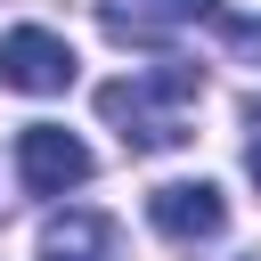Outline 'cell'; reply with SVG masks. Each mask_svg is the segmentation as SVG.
Returning a JSON list of instances; mask_svg holds the SVG:
<instances>
[{
	"label": "cell",
	"mask_w": 261,
	"mask_h": 261,
	"mask_svg": "<svg viewBox=\"0 0 261 261\" xmlns=\"http://www.w3.org/2000/svg\"><path fill=\"white\" fill-rule=\"evenodd\" d=\"M204 90V65H155V73H130V82H106L98 90V114L122 130V147L130 155H155V147H179L188 139V122H179V106Z\"/></svg>",
	"instance_id": "obj_1"
},
{
	"label": "cell",
	"mask_w": 261,
	"mask_h": 261,
	"mask_svg": "<svg viewBox=\"0 0 261 261\" xmlns=\"http://www.w3.org/2000/svg\"><path fill=\"white\" fill-rule=\"evenodd\" d=\"M0 90H24V98H57L73 90V49L41 24H16L0 33Z\"/></svg>",
	"instance_id": "obj_2"
},
{
	"label": "cell",
	"mask_w": 261,
	"mask_h": 261,
	"mask_svg": "<svg viewBox=\"0 0 261 261\" xmlns=\"http://www.w3.org/2000/svg\"><path fill=\"white\" fill-rule=\"evenodd\" d=\"M16 179H24L33 196H65V188L90 179V147H82L73 130H57V122H33V130L16 139Z\"/></svg>",
	"instance_id": "obj_3"
},
{
	"label": "cell",
	"mask_w": 261,
	"mask_h": 261,
	"mask_svg": "<svg viewBox=\"0 0 261 261\" xmlns=\"http://www.w3.org/2000/svg\"><path fill=\"white\" fill-rule=\"evenodd\" d=\"M147 220H155L171 245H204V237L228 228V204H220L212 179H163V188L147 196Z\"/></svg>",
	"instance_id": "obj_4"
},
{
	"label": "cell",
	"mask_w": 261,
	"mask_h": 261,
	"mask_svg": "<svg viewBox=\"0 0 261 261\" xmlns=\"http://www.w3.org/2000/svg\"><path fill=\"white\" fill-rule=\"evenodd\" d=\"M220 0H98V24L114 41H171L179 24H220Z\"/></svg>",
	"instance_id": "obj_5"
},
{
	"label": "cell",
	"mask_w": 261,
	"mask_h": 261,
	"mask_svg": "<svg viewBox=\"0 0 261 261\" xmlns=\"http://www.w3.org/2000/svg\"><path fill=\"white\" fill-rule=\"evenodd\" d=\"M41 261H122L114 220H106V212H82V204L49 212V228H41Z\"/></svg>",
	"instance_id": "obj_6"
},
{
	"label": "cell",
	"mask_w": 261,
	"mask_h": 261,
	"mask_svg": "<svg viewBox=\"0 0 261 261\" xmlns=\"http://www.w3.org/2000/svg\"><path fill=\"white\" fill-rule=\"evenodd\" d=\"M245 171H253V188H261V139H253V147H245Z\"/></svg>",
	"instance_id": "obj_7"
}]
</instances>
